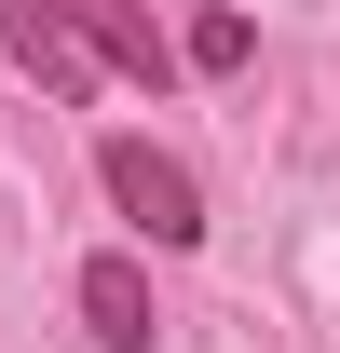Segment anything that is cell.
<instances>
[{
	"instance_id": "5b68a950",
	"label": "cell",
	"mask_w": 340,
	"mask_h": 353,
	"mask_svg": "<svg viewBox=\"0 0 340 353\" xmlns=\"http://www.w3.org/2000/svg\"><path fill=\"white\" fill-rule=\"evenodd\" d=\"M191 68H245V14H205L191 28Z\"/></svg>"
},
{
	"instance_id": "6da1fadb",
	"label": "cell",
	"mask_w": 340,
	"mask_h": 353,
	"mask_svg": "<svg viewBox=\"0 0 340 353\" xmlns=\"http://www.w3.org/2000/svg\"><path fill=\"white\" fill-rule=\"evenodd\" d=\"M95 176H109V204H123L150 245H191V231H205L191 163H177V150H150V136H109V150H95Z\"/></svg>"
},
{
	"instance_id": "3957f363",
	"label": "cell",
	"mask_w": 340,
	"mask_h": 353,
	"mask_svg": "<svg viewBox=\"0 0 340 353\" xmlns=\"http://www.w3.org/2000/svg\"><path fill=\"white\" fill-rule=\"evenodd\" d=\"M0 54H14V68H41V95H82V82H95V54L68 41V14H55V0H0Z\"/></svg>"
},
{
	"instance_id": "277c9868",
	"label": "cell",
	"mask_w": 340,
	"mask_h": 353,
	"mask_svg": "<svg viewBox=\"0 0 340 353\" xmlns=\"http://www.w3.org/2000/svg\"><path fill=\"white\" fill-rule=\"evenodd\" d=\"M82 326H95V353H150L164 326H150V272L136 259H82Z\"/></svg>"
},
{
	"instance_id": "7a4b0ae2",
	"label": "cell",
	"mask_w": 340,
	"mask_h": 353,
	"mask_svg": "<svg viewBox=\"0 0 340 353\" xmlns=\"http://www.w3.org/2000/svg\"><path fill=\"white\" fill-rule=\"evenodd\" d=\"M55 14H68V41H82L95 68H123V82H164L177 68V41L150 28V0H55Z\"/></svg>"
}]
</instances>
